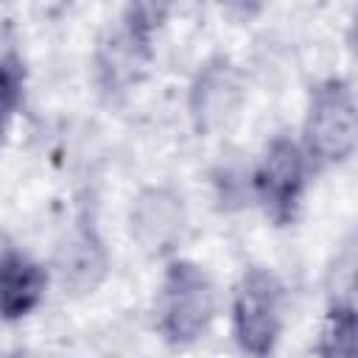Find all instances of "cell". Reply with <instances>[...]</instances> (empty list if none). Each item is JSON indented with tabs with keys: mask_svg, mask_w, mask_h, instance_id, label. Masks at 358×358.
Here are the masks:
<instances>
[{
	"mask_svg": "<svg viewBox=\"0 0 358 358\" xmlns=\"http://www.w3.org/2000/svg\"><path fill=\"white\" fill-rule=\"evenodd\" d=\"M246 87L238 64L229 56H207L199 62L187 87V115L199 137H210L224 129L243 106Z\"/></svg>",
	"mask_w": 358,
	"mask_h": 358,
	"instance_id": "6",
	"label": "cell"
},
{
	"mask_svg": "<svg viewBox=\"0 0 358 358\" xmlns=\"http://www.w3.org/2000/svg\"><path fill=\"white\" fill-rule=\"evenodd\" d=\"M221 294L215 277L190 257L173 255L162 263L154 296V330L171 350L199 344L215 324Z\"/></svg>",
	"mask_w": 358,
	"mask_h": 358,
	"instance_id": "1",
	"label": "cell"
},
{
	"mask_svg": "<svg viewBox=\"0 0 358 358\" xmlns=\"http://www.w3.org/2000/svg\"><path fill=\"white\" fill-rule=\"evenodd\" d=\"M310 179L313 173L296 137L280 131L263 145L252 168L249 185L263 215L274 227H291L302 213Z\"/></svg>",
	"mask_w": 358,
	"mask_h": 358,
	"instance_id": "4",
	"label": "cell"
},
{
	"mask_svg": "<svg viewBox=\"0 0 358 358\" xmlns=\"http://www.w3.org/2000/svg\"><path fill=\"white\" fill-rule=\"evenodd\" d=\"M25 90H28L25 56L14 28L6 22L0 25V101L8 109L20 112L25 103Z\"/></svg>",
	"mask_w": 358,
	"mask_h": 358,
	"instance_id": "11",
	"label": "cell"
},
{
	"mask_svg": "<svg viewBox=\"0 0 358 358\" xmlns=\"http://www.w3.org/2000/svg\"><path fill=\"white\" fill-rule=\"evenodd\" d=\"M171 17V6L165 3H126L117 14V25L148 53H157V36Z\"/></svg>",
	"mask_w": 358,
	"mask_h": 358,
	"instance_id": "12",
	"label": "cell"
},
{
	"mask_svg": "<svg viewBox=\"0 0 358 358\" xmlns=\"http://www.w3.org/2000/svg\"><path fill=\"white\" fill-rule=\"evenodd\" d=\"M20 252H22V249L17 246V241H14L6 229H0V271H3V268H6V266H8Z\"/></svg>",
	"mask_w": 358,
	"mask_h": 358,
	"instance_id": "13",
	"label": "cell"
},
{
	"mask_svg": "<svg viewBox=\"0 0 358 358\" xmlns=\"http://www.w3.org/2000/svg\"><path fill=\"white\" fill-rule=\"evenodd\" d=\"M187 201L179 187L168 182L143 185L126 210V229L134 246L151 260H168L176 255L187 232Z\"/></svg>",
	"mask_w": 358,
	"mask_h": 358,
	"instance_id": "5",
	"label": "cell"
},
{
	"mask_svg": "<svg viewBox=\"0 0 358 358\" xmlns=\"http://www.w3.org/2000/svg\"><path fill=\"white\" fill-rule=\"evenodd\" d=\"M358 352V313L350 294H338L327 302L316 338L313 355L316 358H355Z\"/></svg>",
	"mask_w": 358,
	"mask_h": 358,
	"instance_id": "10",
	"label": "cell"
},
{
	"mask_svg": "<svg viewBox=\"0 0 358 358\" xmlns=\"http://www.w3.org/2000/svg\"><path fill=\"white\" fill-rule=\"evenodd\" d=\"M17 117V112L14 109H8L3 101H0V143L6 140V134H8V126H11V120Z\"/></svg>",
	"mask_w": 358,
	"mask_h": 358,
	"instance_id": "14",
	"label": "cell"
},
{
	"mask_svg": "<svg viewBox=\"0 0 358 358\" xmlns=\"http://www.w3.org/2000/svg\"><path fill=\"white\" fill-rule=\"evenodd\" d=\"M288 291L268 266H246L229 291V336L243 358H274L285 330Z\"/></svg>",
	"mask_w": 358,
	"mask_h": 358,
	"instance_id": "3",
	"label": "cell"
},
{
	"mask_svg": "<svg viewBox=\"0 0 358 358\" xmlns=\"http://www.w3.org/2000/svg\"><path fill=\"white\" fill-rule=\"evenodd\" d=\"M296 143L310 173H324L352 159L358 148V103L350 78L327 76L308 90Z\"/></svg>",
	"mask_w": 358,
	"mask_h": 358,
	"instance_id": "2",
	"label": "cell"
},
{
	"mask_svg": "<svg viewBox=\"0 0 358 358\" xmlns=\"http://www.w3.org/2000/svg\"><path fill=\"white\" fill-rule=\"evenodd\" d=\"M154 62V53L140 48L117 22L103 31L95 48V76L103 92H123L140 78V73Z\"/></svg>",
	"mask_w": 358,
	"mask_h": 358,
	"instance_id": "9",
	"label": "cell"
},
{
	"mask_svg": "<svg viewBox=\"0 0 358 358\" xmlns=\"http://www.w3.org/2000/svg\"><path fill=\"white\" fill-rule=\"evenodd\" d=\"M0 358H25V352H22V350H14V352H6V355H0Z\"/></svg>",
	"mask_w": 358,
	"mask_h": 358,
	"instance_id": "15",
	"label": "cell"
},
{
	"mask_svg": "<svg viewBox=\"0 0 358 358\" xmlns=\"http://www.w3.org/2000/svg\"><path fill=\"white\" fill-rule=\"evenodd\" d=\"M50 280L48 263L20 252L0 271V322L14 324L34 316L48 296Z\"/></svg>",
	"mask_w": 358,
	"mask_h": 358,
	"instance_id": "8",
	"label": "cell"
},
{
	"mask_svg": "<svg viewBox=\"0 0 358 358\" xmlns=\"http://www.w3.org/2000/svg\"><path fill=\"white\" fill-rule=\"evenodd\" d=\"M48 268L70 296H90L103 285L112 268V257L90 218H78L64 232V238L53 249V260Z\"/></svg>",
	"mask_w": 358,
	"mask_h": 358,
	"instance_id": "7",
	"label": "cell"
}]
</instances>
